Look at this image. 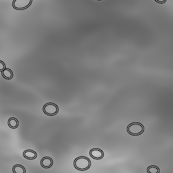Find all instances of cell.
<instances>
[{"label":"cell","mask_w":173,"mask_h":173,"mask_svg":"<svg viewBox=\"0 0 173 173\" xmlns=\"http://www.w3.org/2000/svg\"><path fill=\"white\" fill-rule=\"evenodd\" d=\"M2 75L6 79H11L13 77V73L9 69L5 68L2 71Z\"/></svg>","instance_id":"obj_8"},{"label":"cell","mask_w":173,"mask_h":173,"mask_svg":"<svg viewBox=\"0 0 173 173\" xmlns=\"http://www.w3.org/2000/svg\"><path fill=\"white\" fill-rule=\"evenodd\" d=\"M23 156L28 160H34L37 158V153L33 150H27L24 151Z\"/></svg>","instance_id":"obj_7"},{"label":"cell","mask_w":173,"mask_h":173,"mask_svg":"<svg viewBox=\"0 0 173 173\" xmlns=\"http://www.w3.org/2000/svg\"><path fill=\"white\" fill-rule=\"evenodd\" d=\"M90 155L93 158L96 160H99L101 159L103 157L104 153L101 149L95 148L91 150L90 152Z\"/></svg>","instance_id":"obj_5"},{"label":"cell","mask_w":173,"mask_h":173,"mask_svg":"<svg viewBox=\"0 0 173 173\" xmlns=\"http://www.w3.org/2000/svg\"><path fill=\"white\" fill-rule=\"evenodd\" d=\"M127 130L130 134L133 136H138L144 132V127L140 123H132L127 127Z\"/></svg>","instance_id":"obj_2"},{"label":"cell","mask_w":173,"mask_h":173,"mask_svg":"<svg viewBox=\"0 0 173 173\" xmlns=\"http://www.w3.org/2000/svg\"><path fill=\"white\" fill-rule=\"evenodd\" d=\"M43 111L47 115L53 116L58 112V108L55 104L49 103L44 105Z\"/></svg>","instance_id":"obj_4"},{"label":"cell","mask_w":173,"mask_h":173,"mask_svg":"<svg viewBox=\"0 0 173 173\" xmlns=\"http://www.w3.org/2000/svg\"><path fill=\"white\" fill-rule=\"evenodd\" d=\"M53 165V160L49 157H44L41 160V165L46 169L50 167Z\"/></svg>","instance_id":"obj_6"},{"label":"cell","mask_w":173,"mask_h":173,"mask_svg":"<svg viewBox=\"0 0 173 173\" xmlns=\"http://www.w3.org/2000/svg\"><path fill=\"white\" fill-rule=\"evenodd\" d=\"M147 172L148 173H160V169H158V167H156V166L152 165L148 167Z\"/></svg>","instance_id":"obj_11"},{"label":"cell","mask_w":173,"mask_h":173,"mask_svg":"<svg viewBox=\"0 0 173 173\" xmlns=\"http://www.w3.org/2000/svg\"><path fill=\"white\" fill-rule=\"evenodd\" d=\"M32 2V0H14L13 6L17 10H23L29 7Z\"/></svg>","instance_id":"obj_3"},{"label":"cell","mask_w":173,"mask_h":173,"mask_svg":"<svg viewBox=\"0 0 173 173\" xmlns=\"http://www.w3.org/2000/svg\"><path fill=\"white\" fill-rule=\"evenodd\" d=\"M99 1H100V0H99Z\"/></svg>","instance_id":"obj_14"},{"label":"cell","mask_w":173,"mask_h":173,"mask_svg":"<svg viewBox=\"0 0 173 173\" xmlns=\"http://www.w3.org/2000/svg\"><path fill=\"white\" fill-rule=\"evenodd\" d=\"M8 125L12 128H16L18 126V121L15 118H11L9 119L8 122Z\"/></svg>","instance_id":"obj_10"},{"label":"cell","mask_w":173,"mask_h":173,"mask_svg":"<svg viewBox=\"0 0 173 173\" xmlns=\"http://www.w3.org/2000/svg\"><path fill=\"white\" fill-rule=\"evenodd\" d=\"M74 166L77 169L84 171L88 169L90 166V162L88 158L81 156L77 158L74 162Z\"/></svg>","instance_id":"obj_1"},{"label":"cell","mask_w":173,"mask_h":173,"mask_svg":"<svg viewBox=\"0 0 173 173\" xmlns=\"http://www.w3.org/2000/svg\"><path fill=\"white\" fill-rule=\"evenodd\" d=\"M12 170L14 173H25L26 172L25 167L20 165H14Z\"/></svg>","instance_id":"obj_9"},{"label":"cell","mask_w":173,"mask_h":173,"mask_svg":"<svg viewBox=\"0 0 173 173\" xmlns=\"http://www.w3.org/2000/svg\"><path fill=\"white\" fill-rule=\"evenodd\" d=\"M5 69V64L1 60H0V71H3Z\"/></svg>","instance_id":"obj_12"},{"label":"cell","mask_w":173,"mask_h":173,"mask_svg":"<svg viewBox=\"0 0 173 173\" xmlns=\"http://www.w3.org/2000/svg\"><path fill=\"white\" fill-rule=\"evenodd\" d=\"M156 2L158 3H164L165 2L166 0H155Z\"/></svg>","instance_id":"obj_13"}]
</instances>
